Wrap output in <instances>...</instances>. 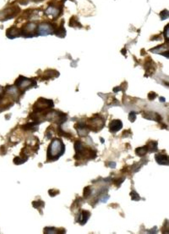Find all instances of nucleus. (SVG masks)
Wrapping results in <instances>:
<instances>
[{"mask_svg": "<svg viewBox=\"0 0 169 234\" xmlns=\"http://www.w3.org/2000/svg\"><path fill=\"white\" fill-rule=\"evenodd\" d=\"M64 151L65 146L63 141L59 139H55L48 147V158L52 161H56L64 154Z\"/></svg>", "mask_w": 169, "mask_h": 234, "instance_id": "obj_1", "label": "nucleus"}, {"mask_svg": "<svg viewBox=\"0 0 169 234\" xmlns=\"http://www.w3.org/2000/svg\"><path fill=\"white\" fill-rule=\"evenodd\" d=\"M54 106L53 100L44 98H40L33 106V111L38 113L46 111L47 109H51Z\"/></svg>", "mask_w": 169, "mask_h": 234, "instance_id": "obj_2", "label": "nucleus"}, {"mask_svg": "<svg viewBox=\"0 0 169 234\" xmlns=\"http://www.w3.org/2000/svg\"><path fill=\"white\" fill-rule=\"evenodd\" d=\"M36 83L35 80H32L23 76H20L15 83L16 86L23 91H25L29 88L35 86Z\"/></svg>", "mask_w": 169, "mask_h": 234, "instance_id": "obj_3", "label": "nucleus"}, {"mask_svg": "<svg viewBox=\"0 0 169 234\" xmlns=\"http://www.w3.org/2000/svg\"><path fill=\"white\" fill-rule=\"evenodd\" d=\"M20 12V7L17 6L4 10L0 13V21H7L14 18Z\"/></svg>", "mask_w": 169, "mask_h": 234, "instance_id": "obj_4", "label": "nucleus"}, {"mask_svg": "<svg viewBox=\"0 0 169 234\" xmlns=\"http://www.w3.org/2000/svg\"><path fill=\"white\" fill-rule=\"evenodd\" d=\"M56 27L54 24L48 23L41 24L37 27L38 35H47L53 34L55 32Z\"/></svg>", "mask_w": 169, "mask_h": 234, "instance_id": "obj_5", "label": "nucleus"}, {"mask_svg": "<svg viewBox=\"0 0 169 234\" xmlns=\"http://www.w3.org/2000/svg\"><path fill=\"white\" fill-rule=\"evenodd\" d=\"M20 30L21 35L27 37H32L36 35V32L37 33V25L33 22L26 24Z\"/></svg>", "mask_w": 169, "mask_h": 234, "instance_id": "obj_6", "label": "nucleus"}, {"mask_svg": "<svg viewBox=\"0 0 169 234\" xmlns=\"http://www.w3.org/2000/svg\"><path fill=\"white\" fill-rule=\"evenodd\" d=\"M104 125V122L101 118H93L90 119L89 125L87 127L89 129H90L93 131H99L103 128Z\"/></svg>", "mask_w": 169, "mask_h": 234, "instance_id": "obj_7", "label": "nucleus"}, {"mask_svg": "<svg viewBox=\"0 0 169 234\" xmlns=\"http://www.w3.org/2000/svg\"><path fill=\"white\" fill-rule=\"evenodd\" d=\"M90 214L91 213L90 212L87 210H81V211L79 213L78 216L77 222L81 225L83 226L87 223V221L89 220V218L90 217Z\"/></svg>", "mask_w": 169, "mask_h": 234, "instance_id": "obj_8", "label": "nucleus"}, {"mask_svg": "<svg viewBox=\"0 0 169 234\" xmlns=\"http://www.w3.org/2000/svg\"><path fill=\"white\" fill-rule=\"evenodd\" d=\"M123 127V123L120 120L115 119L110 123L109 127L111 132L115 133L121 129Z\"/></svg>", "mask_w": 169, "mask_h": 234, "instance_id": "obj_9", "label": "nucleus"}, {"mask_svg": "<svg viewBox=\"0 0 169 234\" xmlns=\"http://www.w3.org/2000/svg\"><path fill=\"white\" fill-rule=\"evenodd\" d=\"M156 162L160 165H169V156L167 155L158 153L155 156Z\"/></svg>", "mask_w": 169, "mask_h": 234, "instance_id": "obj_10", "label": "nucleus"}, {"mask_svg": "<svg viewBox=\"0 0 169 234\" xmlns=\"http://www.w3.org/2000/svg\"><path fill=\"white\" fill-rule=\"evenodd\" d=\"M6 35L9 38L13 39L21 35V30L17 27H12L7 30Z\"/></svg>", "mask_w": 169, "mask_h": 234, "instance_id": "obj_11", "label": "nucleus"}, {"mask_svg": "<svg viewBox=\"0 0 169 234\" xmlns=\"http://www.w3.org/2000/svg\"><path fill=\"white\" fill-rule=\"evenodd\" d=\"M64 19H63L61 21V25L59 27L56 28L55 31L54 32L57 36H59L61 38L65 37L66 35V30L64 28Z\"/></svg>", "mask_w": 169, "mask_h": 234, "instance_id": "obj_12", "label": "nucleus"}, {"mask_svg": "<svg viewBox=\"0 0 169 234\" xmlns=\"http://www.w3.org/2000/svg\"><path fill=\"white\" fill-rule=\"evenodd\" d=\"M135 151L137 156H145L148 152V148L147 145H145L143 147L137 148Z\"/></svg>", "mask_w": 169, "mask_h": 234, "instance_id": "obj_13", "label": "nucleus"}, {"mask_svg": "<svg viewBox=\"0 0 169 234\" xmlns=\"http://www.w3.org/2000/svg\"><path fill=\"white\" fill-rule=\"evenodd\" d=\"M146 145L148 148V152L151 153L156 152L158 150V143L156 141H151Z\"/></svg>", "mask_w": 169, "mask_h": 234, "instance_id": "obj_14", "label": "nucleus"}, {"mask_svg": "<svg viewBox=\"0 0 169 234\" xmlns=\"http://www.w3.org/2000/svg\"><path fill=\"white\" fill-rule=\"evenodd\" d=\"M69 26L73 27H79V28H81L82 27V25L78 21V19H76V18H75V16H72L70 18L69 22Z\"/></svg>", "mask_w": 169, "mask_h": 234, "instance_id": "obj_15", "label": "nucleus"}, {"mask_svg": "<svg viewBox=\"0 0 169 234\" xmlns=\"http://www.w3.org/2000/svg\"><path fill=\"white\" fill-rule=\"evenodd\" d=\"M91 188L90 186L85 187L83 189V197L85 198H87L92 193Z\"/></svg>", "mask_w": 169, "mask_h": 234, "instance_id": "obj_16", "label": "nucleus"}, {"mask_svg": "<svg viewBox=\"0 0 169 234\" xmlns=\"http://www.w3.org/2000/svg\"><path fill=\"white\" fill-rule=\"evenodd\" d=\"M160 16L162 20H165L169 18V11L167 10H164L160 13Z\"/></svg>", "mask_w": 169, "mask_h": 234, "instance_id": "obj_17", "label": "nucleus"}, {"mask_svg": "<svg viewBox=\"0 0 169 234\" xmlns=\"http://www.w3.org/2000/svg\"><path fill=\"white\" fill-rule=\"evenodd\" d=\"M130 195L132 197V200L135 201H139L140 199V197L139 196V194L135 191H132L130 193Z\"/></svg>", "mask_w": 169, "mask_h": 234, "instance_id": "obj_18", "label": "nucleus"}, {"mask_svg": "<svg viewBox=\"0 0 169 234\" xmlns=\"http://www.w3.org/2000/svg\"><path fill=\"white\" fill-rule=\"evenodd\" d=\"M125 177H120L118 179H114V183L117 186H120L121 183L124 182Z\"/></svg>", "mask_w": 169, "mask_h": 234, "instance_id": "obj_19", "label": "nucleus"}, {"mask_svg": "<svg viewBox=\"0 0 169 234\" xmlns=\"http://www.w3.org/2000/svg\"><path fill=\"white\" fill-rule=\"evenodd\" d=\"M169 24H168L165 27L164 32L165 37L167 41H168V38H169Z\"/></svg>", "mask_w": 169, "mask_h": 234, "instance_id": "obj_20", "label": "nucleus"}, {"mask_svg": "<svg viewBox=\"0 0 169 234\" xmlns=\"http://www.w3.org/2000/svg\"><path fill=\"white\" fill-rule=\"evenodd\" d=\"M129 120L132 122H133L135 121V120L136 119V115L135 114V112H132L131 113L129 114Z\"/></svg>", "mask_w": 169, "mask_h": 234, "instance_id": "obj_21", "label": "nucleus"}, {"mask_svg": "<svg viewBox=\"0 0 169 234\" xmlns=\"http://www.w3.org/2000/svg\"><path fill=\"white\" fill-rule=\"evenodd\" d=\"M156 96H157V94L155 92H152L149 94L148 98H149L150 100H154V98L156 97Z\"/></svg>", "mask_w": 169, "mask_h": 234, "instance_id": "obj_22", "label": "nucleus"}, {"mask_svg": "<svg viewBox=\"0 0 169 234\" xmlns=\"http://www.w3.org/2000/svg\"><path fill=\"white\" fill-rule=\"evenodd\" d=\"M109 165L111 168H115V167H116V164L115 162H112L109 163Z\"/></svg>", "mask_w": 169, "mask_h": 234, "instance_id": "obj_23", "label": "nucleus"}, {"mask_svg": "<svg viewBox=\"0 0 169 234\" xmlns=\"http://www.w3.org/2000/svg\"><path fill=\"white\" fill-rule=\"evenodd\" d=\"M126 51H126V49H123V50L121 51V52L122 53V54H123V53L124 52V55H125V54H126Z\"/></svg>", "mask_w": 169, "mask_h": 234, "instance_id": "obj_24", "label": "nucleus"}, {"mask_svg": "<svg viewBox=\"0 0 169 234\" xmlns=\"http://www.w3.org/2000/svg\"><path fill=\"white\" fill-rule=\"evenodd\" d=\"M102 140H101V142H102V143H104V142H105V141H104V140L102 138Z\"/></svg>", "mask_w": 169, "mask_h": 234, "instance_id": "obj_25", "label": "nucleus"}, {"mask_svg": "<svg viewBox=\"0 0 169 234\" xmlns=\"http://www.w3.org/2000/svg\"><path fill=\"white\" fill-rule=\"evenodd\" d=\"M2 88L0 86V94H1V92H2Z\"/></svg>", "mask_w": 169, "mask_h": 234, "instance_id": "obj_26", "label": "nucleus"}, {"mask_svg": "<svg viewBox=\"0 0 169 234\" xmlns=\"http://www.w3.org/2000/svg\"><path fill=\"white\" fill-rule=\"evenodd\" d=\"M31 1H40L41 0H31Z\"/></svg>", "mask_w": 169, "mask_h": 234, "instance_id": "obj_27", "label": "nucleus"}]
</instances>
